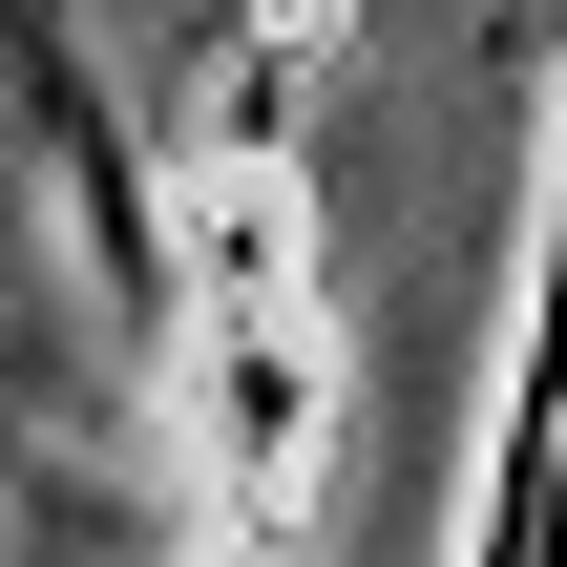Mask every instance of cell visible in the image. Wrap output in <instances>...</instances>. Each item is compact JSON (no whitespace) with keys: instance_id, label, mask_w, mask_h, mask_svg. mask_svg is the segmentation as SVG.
I'll list each match as a JSON object with an SVG mask.
<instances>
[{"instance_id":"1","label":"cell","mask_w":567,"mask_h":567,"mask_svg":"<svg viewBox=\"0 0 567 567\" xmlns=\"http://www.w3.org/2000/svg\"><path fill=\"white\" fill-rule=\"evenodd\" d=\"M168 210H189V231H168V400H189V484H210L231 526H295L316 463H337V295H316V252H295V189H274L252 147H210Z\"/></svg>"},{"instance_id":"2","label":"cell","mask_w":567,"mask_h":567,"mask_svg":"<svg viewBox=\"0 0 567 567\" xmlns=\"http://www.w3.org/2000/svg\"><path fill=\"white\" fill-rule=\"evenodd\" d=\"M463 567H567V63H547V231H526V358H505V421H484V505Z\"/></svg>"},{"instance_id":"3","label":"cell","mask_w":567,"mask_h":567,"mask_svg":"<svg viewBox=\"0 0 567 567\" xmlns=\"http://www.w3.org/2000/svg\"><path fill=\"white\" fill-rule=\"evenodd\" d=\"M210 21H231V42H252V63H316V42H337V21H358V0H210Z\"/></svg>"}]
</instances>
